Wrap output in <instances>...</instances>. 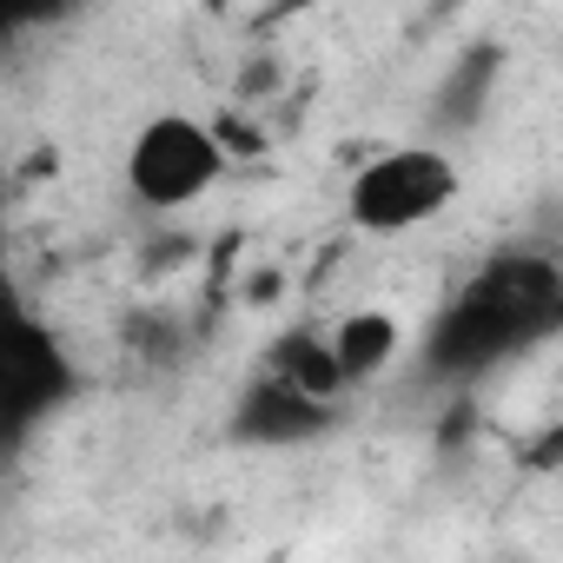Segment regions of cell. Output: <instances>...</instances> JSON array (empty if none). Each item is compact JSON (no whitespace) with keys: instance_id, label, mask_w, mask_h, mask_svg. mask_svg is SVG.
<instances>
[{"instance_id":"cell-1","label":"cell","mask_w":563,"mask_h":563,"mask_svg":"<svg viewBox=\"0 0 563 563\" xmlns=\"http://www.w3.org/2000/svg\"><path fill=\"white\" fill-rule=\"evenodd\" d=\"M563 312V272L543 252H504L431 319L424 365L431 372H484L530 339H543Z\"/></svg>"},{"instance_id":"cell-2","label":"cell","mask_w":563,"mask_h":563,"mask_svg":"<svg viewBox=\"0 0 563 563\" xmlns=\"http://www.w3.org/2000/svg\"><path fill=\"white\" fill-rule=\"evenodd\" d=\"M451 199H457V159L444 146H391V153H378L352 173L345 212H352L358 232L398 239V232L431 225Z\"/></svg>"},{"instance_id":"cell-3","label":"cell","mask_w":563,"mask_h":563,"mask_svg":"<svg viewBox=\"0 0 563 563\" xmlns=\"http://www.w3.org/2000/svg\"><path fill=\"white\" fill-rule=\"evenodd\" d=\"M225 179V153L212 140V120H192V113H153L133 146H126V186L140 206L153 212H179V206H199L212 186Z\"/></svg>"},{"instance_id":"cell-4","label":"cell","mask_w":563,"mask_h":563,"mask_svg":"<svg viewBox=\"0 0 563 563\" xmlns=\"http://www.w3.org/2000/svg\"><path fill=\"white\" fill-rule=\"evenodd\" d=\"M74 391L67 352L21 312V299L0 278V457L21 451V438Z\"/></svg>"},{"instance_id":"cell-5","label":"cell","mask_w":563,"mask_h":563,"mask_svg":"<svg viewBox=\"0 0 563 563\" xmlns=\"http://www.w3.org/2000/svg\"><path fill=\"white\" fill-rule=\"evenodd\" d=\"M332 424V411L325 405H306L299 391H286L278 378H252L245 385V398H239V411H232V431L245 438V444H306V438H319Z\"/></svg>"},{"instance_id":"cell-6","label":"cell","mask_w":563,"mask_h":563,"mask_svg":"<svg viewBox=\"0 0 563 563\" xmlns=\"http://www.w3.org/2000/svg\"><path fill=\"white\" fill-rule=\"evenodd\" d=\"M325 352H332V365H339V378L352 391V385H372L378 372H391V358L405 352V332H398V319L385 306H358L325 332Z\"/></svg>"},{"instance_id":"cell-7","label":"cell","mask_w":563,"mask_h":563,"mask_svg":"<svg viewBox=\"0 0 563 563\" xmlns=\"http://www.w3.org/2000/svg\"><path fill=\"white\" fill-rule=\"evenodd\" d=\"M258 372L278 378L286 391H299L306 405H325V411L345 398V378H339V365H332V352H325V332H299V325L278 332Z\"/></svg>"},{"instance_id":"cell-8","label":"cell","mask_w":563,"mask_h":563,"mask_svg":"<svg viewBox=\"0 0 563 563\" xmlns=\"http://www.w3.org/2000/svg\"><path fill=\"white\" fill-rule=\"evenodd\" d=\"M34 14H21V8H0V41H8V34H21Z\"/></svg>"}]
</instances>
